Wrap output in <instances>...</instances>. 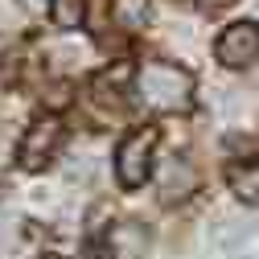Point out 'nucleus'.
Wrapping results in <instances>:
<instances>
[{
	"mask_svg": "<svg viewBox=\"0 0 259 259\" xmlns=\"http://www.w3.org/2000/svg\"><path fill=\"white\" fill-rule=\"evenodd\" d=\"M41 259H66V255H41Z\"/></svg>",
	"mask_w": 259,
	"mask_h": 259,
	"instance_id": "ddd939ff",
	"label": "nucleus"
},
{
	"mask_svg": "<svg viewBox=\"0 0 259 259\" xmlns=\"http://www.w3.org/2000/svg\"><path fill=\"white\" fill-rule=\"evenodd\" d=\"M247 239H251V222H239V218H226V222L218 226V235H214L218 247H239V243H247Z\"/></svg>",
	"mask_w": 259,
	"mask_h": 259,
	"instance_id": "1a4fd4ad",
	"label": "nucleus"
},
{
	"mask_svg": "<svg viewBox=\"0 0 259 259\" xmlns=\"http://www.w3.org/2000/svg\"><path fill=\"white\" fill-rule=\"evenodd\" d=\"M50 17L62 29H78L87 21V0H50Z\"/></svg>",
	"mask_w": 259,
	"mask_h": 259,
	"instance_id": "6e6552de",
	"label": "nucleus"
},
{
	"mask_svg": "<svg viewBox=\"0 0 259 259\" xmlns=\"http://www.w3.org/2000/svg\"><path fill=\"white\" fill-rule=\"evenodd\" d=\"M156 144H160V127H136L115 144V177L123 189H136L148 181Z\"/></svg>",
	"mask_w": 259,
	"mask_h": 259,
	"instance_id": "f03ea898",
	"label": "nucleus"
},
{
	"mask_svg": "<svg viewBox=\"0 0 259 259\" xmlns=\"http://www.w3.org/2000/svg\"><path fill=\"white\" fill-rule=\"evenodd\" d=\"M136 95L152 111H185L193 99V74L169 62H144L136 70Z\"/></svg>",
	"mask_w": 259,
	"mask_h": 259,
	"instance_id": "f257e3e1",
	"label": "nucleus"
},
{
	"mask_svg": "<svg viewBox=\"0 0 259 259\" xmlns=\"http://www.w3.org/2000/svg\"><path fill=\"white\" fill-rule=\"evenodd\" d=\"M148 251V231L140 222H119L107 235V259H144Z\"/></svg>",
	"mask_w": 259,
	"mask_h": 259,
	"instance_id": "423d86ee",
	"label": "nucleus"
},
{
	"mask_svg": "<svg viewBox=\"0 0 259 259\" xmlns=\"http://www.w3.org/2000/svg\"><path fill=\"white\" fill-rule=\"evenodd\" d=\"M62 136H66V127H62L58 119H37V123L21 136V148H17L21 169H29V173L46 169L50 160L58 156V148H62Z\"/></svg>",
	"mask_w": 259,
	"mask_h": 259,
	"instance_id": "7ed1b4c3",
	"label": "nucleus"
},
{
	"mask_svg": "<svg viewBox=\"0 0 259 259\" xmlns=\"http://www.w3.org/2000/svg\"><path fill=\"white\" fill-rule=\"evenodd\" d=\"M231 5H235V0H198V9H202V13H210V17H214V13H222V9H231Z\"/></svg>",
	"mask_w": 259,
	"mask_h": 259,
	"instance_id": "9d476101",
	"label": "nucleus"
},
{
	"mask_svg": "<svg viewBox=\"0 0 259 259\" xmlns=\"http://www.w3.org/2000/svg\"><path fill=\"white\" fill-rule=\"evenodd\" d=\"M214 54H218L222 66H231V70L255 66V62H259V25H255V21H239V25H231V29L218 37Z\"/></svg>",
	"mask_w": 259,
	"mask_h": 259,
	"instance_id": "20e7f679",
	"label": "nucleus"
},
{
	"mask_svg": "<svg viewBox=\"0 0 259 259\" xmlns=\"http://www.w3.org/2000/svg\"><path fill=\"white\" fill-rule=\"evenodd\" d=\"M5 169H9V140L0 136V177H5Z\"/></svg>",
	"mask_w": 259,
	"mask_h": 259,
	"instance_id": "9b49d317",
	"label": "nucleus"
},
{
	"mask_svg": "<svg viewBox=\"0 0 259 259\" xmlns=\"http://www.w3.org/2000/svg\"><path fill=\"white\" fill-rule=\"evenodd\" d=\"M21 5H25V9H29V13H41V9H46V5H50V0H21Z\"/></svg>",
	"mask_w": 259,
	"mask_h": 259,
	"instance_id": "f8f14e48",
	"label": "nucleus"
},
{
	"mask_svg": "<svg viewBox=\"0 0 259 259\" xmlns=\"http://www.w3.org/2000/svg\"><path fill=\"white\" fill-rule=\"evenodd\" d=\"M193 189H198V173H193L189 160H181V156L165 160V169H160V202H181Z\"/></svg>",
	"mask_w": 259,
	"mask_h": 259,
	"instance_id": "39448f33",
	"label": "nucleus"
},
{
	"mask_svg": "<svg viewBox=\"0 0 259 259\" xmlns=\"http://www.w3.org/2000/svg\"><path fill=\"white\" fill-rule=\"evenodd\" d=\"M226 185H231L235 198H243V202H259V160L231 165V169H226Z\"/></svg>",
	"mask_w": 259,
	"mask_h": 259,
	"instance_id": "0eeeda50",
	"label": "nucleus"
}]
</instances>
